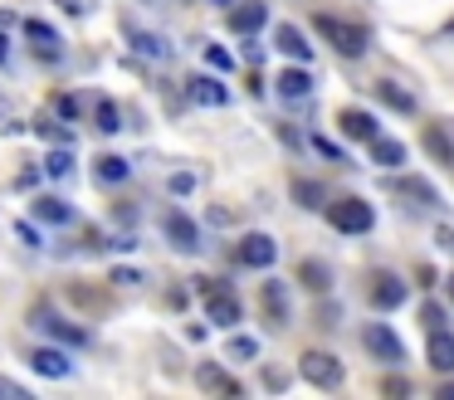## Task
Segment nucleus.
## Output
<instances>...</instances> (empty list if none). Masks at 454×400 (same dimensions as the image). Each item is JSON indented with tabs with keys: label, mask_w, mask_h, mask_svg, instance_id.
I'll return each instance as SVG.
<instances>
[{
	"label": "nucleus",
	"mask_w": 454,
	"mask_h": 400,
	"mask_svg": "<svg viewBox=\"0 0 454 400\" xmlns=\"http://www.w3.org/2000/svg\"><path fill=\"white\" fill-rule=\"evenodd\" d=\"M313 25H317V35H323L342 59H362L366 49H372V35H366L362 25H347V20H337V15H317Z\"/></svg>",
	"instance_id": "obj_1"
},
{
	"label": "nucleus",
	"mask_w": 454,
	"mask_h": 400,
	"mask_svg": "<svg viewBox=\"0 0 454 400\" xmlns=\"http://www.w3.org/2000/svg\"><path fill=\"white\" fill-rule=\"evenodd\" d=\"M323 210H327V220H333V230H342V234H366V230L376 224L372 205L356 200V195H347V200H333V205H323Z\"/></svg>",
	"instance_id": "obj_2"
},
{
	"label": "nucleus",
	"mask_w": 454,
	"mask_h": 400,
	"mask_svg": "<svg viewBox=\"0 0 454 400\" xmlns=\"http://www.w3.org/2000/svg\"><path fill=\"white\" fill-rule=\"evenodd\" d=\"M298 371H303V380L317 390L342 386V361H337L333 351H303V357H298Z\"/></svg>",
	"instance_id": "obj_3"
},
{
	"label": "nucleus",
	"mask_w": 454,
	"mask_h": 400,
	"mask_svg": "<svg viewBox=\"0 0 454 400\" xmlns=\"http://www.w3.org/2000/svg\"><path fill=\"white\" fill-rule=\"evenodd\" d=\"M362 347L372 351L376 361H386V366H401L405 361V347H401V337H395L386 322H366L362 327Z\"/></svg>",
	"instance_id": "obj_4"
},
{
	"label": "nucleus",
	"mask_w": 454,
	"mask_h": 400,
	"mask_svg": "<svg viewBox=\"0 0 454 400\" xmlns=\"http://www.w3.org/2000/svg\"><path fill=\"white\" fill-rule=\"evenodd\" d=\"M200 288H206V318L215 322V327H235L239 322V298L230 288H210V278H200Z\"/></svg>",
	"instance_id": "obj_5"
},
{
	"label": "nucleus",
	"mask_w": 454,
	"mask_h": 400,
	"mask_svg": "<svg viewBox=\"0 0 454 400\" xmlns=\"http://www.w3.org/2000/svg\"><path fill=\"white\" fill-rule=\"evenodd\" d=\"M161 230H167V239L176 244L181 254H196V249H200V230H196V220H191V215L171 210L167 220H161Z\"/></svg>",
	"instance_id": "obj_6"
},
{
	"label": "nucleus",
	"mask_w": 454,
	"mask_h": 400,
	"mask_svg": "<svg viewBox=\"0 0 454 400\" xmlns=\"http://www.w3.org/2000/svg\"><path fill=\"white\" fill-rule=\"evenodd\" d=\"M274 259H278V244L269 239V234H245V239H239V263H249V269H269Z\"/></svg>",
	"instance_id": "obj_7"
},
{
	"label": "nucleus",
	"mask_w": 454,
	"mask_h": 400,
	"mask_svg": "<svg viewBox=\"0 0 454 400\" xmlns=\"http://www.w3.org/2000/svg\"><path fill=\"white\" fill-rule=\"evenodd\" d=\"M186 93H191V103H200V107H225L230 103V88L220 83V78H206V74L191 78Z\"/></svg>",
	"instance_id": "obj_8"
},
{
	"label": "nucleus",
	"mask_w": 454,
	"mask_h": 400,
	"mask_svg": "<svg viewBox=\"0 0 454 400\" xmlns=\"http://www.w3.org/2000/svg\"><path fill=\"white\" fill-rule=\"evenodd\" d=\"M425 361H430L440 376H450L454 371V337L444 327H430V347H425Z\"/></svg>",
	"instance_id": "obj_9"
},
{
	"label": "nucleus",
	"mask_w": 454,
	"mask_h": 400,
	"mask_svg": "<svg viewBox=\"0 0 454 400\" xmlns=\"http://www.w3.org/2000/svg\"><path fill=\"white\" fill-rule=\"evenodd\" d=\"M25 39L35 44V54H40V59H59L64 54V39L54 35L44 20H25Z\"/></svg>",
	"instance_id": "obj_10"
},
{
	"label": "nucleus",
	"mask_w": 454,
	"mask_h": 400,
	"mask_svg": "<svg viewBox=\"0 0 454 400\" xmlns=\"http://www.w3.org/2000/svg\"><path fill=\"white\" fill-rule=\"evenodd\" d=\"M337 127H342L352 142H372L376 137V117L362 113V107H342V113H337Z\"/></svg>",
	"instance_id": "obj_11"
},
{
	"label": "nucleus",
	"mask_w": 454,
	"mask_h": 400,
	"mask_svg": "<svg viewBox=\"0 0 454 400\" xmlns=\"http://www.w3.org/2000/svg\"><path fill=\"white\" fill-rule=\"evenodd\" d=\"M128 44H132V54H142V59H171V44L157 35V29H128Z\"/></svg>",
	"instance_id": "obj_12"
},
{
	"label": "nucleus",
	"mask_w": 454,
	"mask_h": 400,
	"mask_svg": "<svg viewBox=\"0 0 454 400\" xmlns=\"http://www.w3.org/2000/svg\"><path fill=\"white\" fill-rule=\"evenodd\" d=\"M274 44H278V54H288L294 64H308V59H313L303 29H294V25H278V29H274Z\"/></svg>",
	"instance_id": "obj_13"
},
{
	"label": "nucleus",
	"mask_w": 454,
	"mask_h": 400,
	"mask_svg": "<svg viewBox=\"0 0 454 400\" xmlns=\"http://www.w3.org/2000/svg\"><path fill=\"white\" fill-rule=\"evenodd\" d=\"M30 366L40 371V376H54V380L74 371V366H69V357H64L59 347H35V351H30Z\"/></svg>",
	"instance_id": "obj_14"
},
{
	"label": "nucleus",
	"mask_w": 454,
	"mask_h": 400,
	"mask_svg": "<svg viewBox=\"0 0 454 400\" xmlns=\"http://www.w3.org/2000/svg\"><path fill=\"white\" fill-rule=\"evenodd\" d=\"M264 20H269V10L259 5V0H245V5H235V10H230V25H235L239 35H254V29L264 25Z\"/></svg>",
	"instance_id": "obj_15"
},
{
	"label": "nucleus",
	"mask_w": 454,
	"mask_h": 400,
	"mask_svg": "<svg viewBox=\"0 0 454 400\" xmlns=\"http://www.w3.org/2000/svg\"><path fill=\"white\" fill-rule=\"evenodd\" d=\"M35 220H44V224H69V220H74V205L59 200V195H40V200H35Z\"/></svg>",
	"instance_id": "obj_16"
},
{
	"label": "nucleus",
	"mask_w": 454,
	"mask_h": 400,
	"mask_svg": "<svg viewBox=\"0 0 454 400\" xmlns=\"http://www.w3.org/2000/svg\"><path fill=\"white\" fill-rule=\"evenodd\" d=\"M372 302H376V308H401V302H405V283L391 278V273H381L376 288H372Z\"/></svg>",
	"instance_id": "obj_17"
},
{
	"label": "nucleus",
	"mask_w": 454,
	"mask_h": 400,
	"mask_svg": "<svg viewBox=\"0 0 454 400\" xmlns=\"http://www.w3.org/2000/svg\"><path fill=\"white\" fill-rule=\"evenodd\" d=\"M372 161L376 166H405V146L395 137H372Z\"/></svg>",
	"instance_id": "obj_18"
},
{
	"label": "nucleus",
	"mask_w": 454,
	"mask_h": 400,
	"mask_svg": "<svg viewBox=\"0 0 454 400\" xmlns=\"http://www.w3.org/2000/svg\"><path fill=\"white\" fill-rule=\"evenodd\" d=\"M278 93H284V98H308V93H313L308 68H284V74H278Z\"/></svg>",
	"instance_id": "obj_19"
},
{
	"label": "nucleus",
	"mask_w": 454,
	"mask_h": 400,
	"mask_svg": "<svg viewBox=\"0 0 454 400\" xmlns=\"http://www.w3.org/2000/svg\"><path fill=\"white\" fill-rule=\"evenodd\" d=\"M93 176H98L103 185H118V181L132 176V166L122 161V156H98V161H93Z\"/></svg>",
	"instance_id": "obj_20"
},
{
	"label": "nucleus",
	"mask_w": 454,
	"mask_h": 400,
	"mask_svg": "<svg viewBox=\"0 0 454 400\" xmlns=\"http://www.w3.org/2000/svg\"><path fill=\"white\" fill-rule=\"evenodd\" d=\"M264 312L278 322V327L288 322V293H284V283H274V278L264 283Z\"/></svg>",
	"instance_id": "obj_21"
},
{
	"label": "nucleus",
	"mask_w": 454,
	"mask_h": 400,
	"mask_svg": "<svg viewBox=\"0 0 454 400\" xmlns=\"http://www.w3.org/2000/svg\"><path fill=\"white\" fill-rule=\"evenodd\" d=\"M40 327L50 332V337L69 341V347H83V341H89V332H83V327H74V322H64V318H40Z\"/></svg>",
	"instance_id": "obj_22"
},
{
	"label": "nucleus",
	"mask_w": 454,
	"mask_h": 400,
	"mask_svg": "<svg viewBox=\"0 0 454 400\" xmlns=\"http://www.w3.org/2000/svg\"><path fill=\"white\" fill-rule=\"evenodd\" d=\"M298 278H303L313 293H323L327 283H333V273H327V263H317V259H303V263H298Z\"/></svg>",
	"instance_id": "obj_23"
},
{
	"label": "nucleus",
	"mask_w": 454,
	"mask_h": 400,
	"mask_svg": "<svg viewBox=\"0 0 454 400\" xmlns=\"http://www.w3.org/2000/svg\"><path fill=\"white\" fill-rule=\"evenodd\" d=\"M376 98H381L386 107H395V113H415V98H411V93H401L395 83H386V78L376 83Z\"/></svg>",
	"instance_id": "obj_24"
},
{
	"label": "nucleus",
	"mask_w": 454,
	"mask_h": 400,
	"mask_svg": "<svg viewBox=\"0 0 454 400\" xmlns=\"http://www.w3.org/2000/svg\"><path fill=\"white\" fill-rule=\"evenodd\" d=\"M196 380H200L206 390H225V396H239V386H235V380H230L220 366H200V371H196Z\"/></svg>",
	"instance_id": "obj_25"
},
{
	"label": "nucleus",
	"mask_w": 454,
	"mask_h": 400,
	"mask_svg": "<svg viewBox=\"0 0 454 400\" xmlns=\"http://www.w3.org/2000/svg\"><path fill=\"white\" fill-rule=\"evenodd\" d=\"M93 122H98V132H103V137L122 132V117H118V107H113L108 98H98V107H93Z\"/></svg>",
	"instance_id": "obj_26"
},
{
	"label": "nucleus",
	"mask_w": 454,
	"mask_h": 400,
	"mask_svg": "<svg viewBox=\"0 0 454 400\" xmlns=\"http://www.w3.org/2000/svg\"><path fill=\"white\" fill-rule=\"evenodd\" d=\"M425 146H430V156H434L440 166H454V146L444 142V132H440V127H425Z\"/></svg>",
	"instance_id": "obj_27"
},
{
	"label": "nucleus",
	"mask_w": 454,
	"mask_h": 400,
	"mask_svg": "<svg viewBox=\"0 0 454 400\" xmlns=\"http://www.w3.org/2000/svg\"><path fill=\"white\" fill-rule=\"evenodd\" d=\"M294 195L303 210H323V185L317 181H294Z\"/></svg>",
	"instance_id": "obj_28"
},
{
	"label": "nucleus",
	"mask_w": 454,
	"mask_h": 400,
	"mask_svg": "<svg viewBox=\"0 0 454 400\" xmlns=\"http://www.w3.org/2000/svg\"><path fill=\"white\" fill-rule=\"evenodd\" d=\"M69 171H74L69 146H59V152H50V156H44V176H69Z\"/></svg>",
	"instance_id": "obj_29"
},
{
	"label": "nucleus",
	"mask_w": 454,
	"mask_h": 400,
	"mask_svg": "<svg viewBox=\"0 0 454 400\" xmlns=\"http://www.w3.org/2000/svg\"><path fill=\"white\" fill-rule=\"evenodd\" d=\"M230 357H235V361H254L259 357V341L254 337H230Z\"/></svg>",
	"instance_id": "obj_30"
},
{
	"label": "nucleus",
	"mask_w": 454,
	"mask_h": 400,
	"mask_svg": "<svg viewBox=\"0 0 454 400\" xmlns=\"http://www.w3.org/2000/svg\"><path fill=\"white\" fill-rule=\"evenodd\" d=\"M401 195H411V200H425V205L440 200V195H434V185H425V181H401Z\"/></svg>",
	"instance_id": "obj_31"
},
{
	"label": "nucleus",
	"mask_w": 454,
	"mask_h": 400,
	"mask_svg": "<svg viewBox=\"0 0 454 400\" xmlns=\"http://www.w3.org/2000/svg\"><path fill=\"white\" fill-rule=\"evenodd\" d=\"M15 127H20V117H15V103L0 93V132H15Z\"/></svg>",
	"instance_id": "obj_32"
},
{
	"label": "nucleus",
	"mask_w": 454,
	"mask_h": 400,
	"mask_svg": "<svg viewBox=\"0 0 454 400\" xmlns=\"http://www.w3.org/2000/svg\"><path fill=\"white\" fill-rule=\"evenodd\" d=\"M206 64L225 74V68H235V59H230V54H225V49H220V44H210V49H206Z\"/></svg>",
	"instance_id": "obj_33"
},
{
	"label": "nucleus",
	"mask_w": 454,
	"mask_h": 400,
	"mask_svg": "<svg viewBox=\"0 0 454 400\" xmlns=\"http://www.w3.org/2000/svg\"><path fill=\"white\" fill-rule=\"evenodd\" d=\"M0 400H30V390H25L20 380H5V376H0Z\"/></svg>",
	"instance_id": "obj_34"
},
{
	"label": "nucleus",
	"mask_w": 454,
	"mask_h": 400,
	"mask_svg": "<svg viewBox=\"0 0 454 400\" xmlns=\"http://www.w3.org/2000/svg\"><path fill=\"white\" fill-rule=\"evenodd\" d=\"M113 283H118V288H132V283H142V269H113Z\"/></svg>",
	"instance_id": "obj_35"
},
{
	"label": "nucleus",
	"mask_w": 454,
	"mask_h": 400,
	"mask_svg": "<svg viewBox=\"0 0 454 400\" xmlns=\"http://www.w3.org/2000/svg\"><path fill=\"white\" fill-rule=\"evenodd\" d=\"M191 185H196V176H191V171H176V176H171V191H176V195H186Z\"/></svg>",
	"instance_id": "obj_36"
},
{
	"label": "nucleus",
	"mask_w": 454,
	"mask_h": 400,
	"mask_svg": "<svg viewBox=\"0 0 454 400\" xmlns=\"http://www.w3.org/2000/svg\"><path fill=\"white\" fill-rule=\"evenodd\" d=\"M64 15H89V0H54Z\"/></svg>",
	"instance_id": "obj_37"
},
{
	"label": "nucleus",
	"mask_w": 454,
	"mask_h": 400,
	"mask_svg": "<svg viewBox=\"0 0 454 400\" xmlns=\"http://www.w3.org/2000/svg\"><path fill=\"white\" fill-rule=\"evenodd\" d=\"M420 322H425V327H444V312H440V308H434V302H430V308L420 312Z\"/></svg>",
	"instance_id": "obj_38"
},
{
	"label": "nucleus",
	"mask_w": 454,
	"mask_h": 400,
	"mask_svg": "<svg viewBox=\"0 0 454 400\" xmlns=\"http://www.w3.org/2000/svg\"><path fill=\"white\" fill-rule=\"evenodd\" d=\"M434 239H440V249H454V230H450V224H440V230H434Z\"/></svg>",
	"instance_id": "obj_39"
},
{
	"label": "nucleus",
	"mask_w": 454,
	"mask_h": 400,
	"mask_svg": "<svg viewBox=\"0 0 454 400\" xmlns=\"http://www.w3.org/2000/svg\"><path fill=\"white\" fill-rule=\"evenodd\" d=\"M15 234H20V239H25V244H30V249H40V234H35V230H30V224H20V230H15Z\"/></svg>",
	"instance_id": "obj_40"
},
{
	"label": "nucleus",
	"mask_w": 454,
	"mask_h": 400,
	"mask_svg": "<svg viewBox=\"0 0 454 400\" xmlns=\"http://www.w3.org/2000/svg\"><path fill=\"white\" fill-rule=\"evenodd\" d=\"M381 390H386V396H405V380L391 376V380H381Z\"/></svg>",
	"instance_id": "obj_41"
},
{
	"label": "nucleus",
	"mask_w": 454,
	"mask_h": 400,
	"mask_svg": "<svg viewBox=\"0 0 454 400\" xmlns=\"http://www.w3.org/2000/svg\"><path fill=\"white\" fill-rule=\"evenodd\" d=\"M11 59V39H5V29H0V64Z\"/></svg>",
	"instance_id": "obj_42"
},
{
	"label": "nucleus",
	"mask_w": 454,
	"mask_h": 400,
	"mask_svg": "<svg viewBox=\"0 0 454 400\" xmlns=\"http://www.w3.org/2000/svg\"><path fill=\"white\" fill-rule=\"evenodd\" d=\"M440 396H444V400H454V386H444V390H440Z\"/></svg>",
	"instance_id": "obj_43"
},
{
	"label": "nucleus",
	"mask_w": 454,
	"mask_h": 400,
	"mask_svg": "<svg viewBox=\"0 0 454 400\" xmlns=\"http://www.w3.org/2000/svg\"><path fill=\"white\" fill-rule=\"evenodd\" d=\"M450 298H454V278H450Z\"/></svg>",
	"instance_id": "obj_44"
},
{
	"label": "nucleus",
	"mask_w": 454,
	"mask_h": 400,
	"mask_svg": "<svg viewBox=\"0 0 454 400\" xmlns=\"http://www.w3.org/2000/svg\"><path fill=\"white\" fill-rule=\"evenodd\" d=\"M215 5H230V0H215Z\"/></svg>",
	"instance_id": "obj_45"
}]
</instances>
